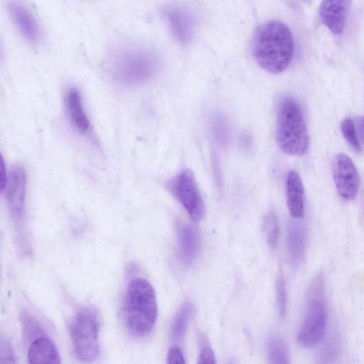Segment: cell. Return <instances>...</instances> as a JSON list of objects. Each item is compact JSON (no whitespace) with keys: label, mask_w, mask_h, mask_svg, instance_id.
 <instances>
[{"label":"cell","mask_w":364,"mask_h":364,"mask_svg":"<svg viewBox=\"0 0 364 364\" xmlns=\"http://www.w3.org/2000/svg\"><path fill=\"white\" fill-rule=\"evenodd\" d=\"M264 230L268 245L274 249L279 237V225L274 213H268L264 220Z\"/></svg>","instance_id":"obj_21"},{"label":"cell","mask_w":364,"mask_h":364,"mask_svg":"<svg viewBox=\"0 0 364 364\" xmlns=\"http://www.w3.org/2000/svg\"><path fill=\"white\" fill-rule=\"evenodd\" d=\"M287 241L290 261L294 266H299L304 258L306 250V230L301 223H289Z\"/></svg>","instance_id":"obj_16"},{"label":"cell","mask_w":364,"mask_h":364,"mask_svg":"<svg viewBox=\"0 0 364 364\" xmlns=\"http://www.w3.org/2000/svg\"><path fill=\"white\" fill-rule=\"evenodd\" d=\"M333 176L339 195L346 200H353L358 191L360 179L358 171L348 155L340 153L336 156Z\"/></svg>","instance_id":"obj_8"},{"label":"cell","mask_w":364,"mask_h":364,"mask_svg":"<svg viewBox=\"0 0 364 364\" xmlns=\"http://www.w3.org/2000/svg\"><path fill=\"white\" fill-rule=\"evenodd\" d=\"M186 363L183 354L178 346L171 347L167 355V363L183 364Z\"/></svg>","instance_id":"obj_24"},{"label":"cell","mask_w":364,"mask_h":364,"mask_svg":"<svg viewBox=\"0 0 364 364\" xmlns=\"http://www.w3.org/2000/svg\"><path fill=\"white\" fill-rule=\"evenodd\" d=\"M277 141L280 149L291 156L304 154L309 146V135L302 111L291 97L279 102L277 117Z\"/></svg>","instance_id":"obj_4"},{"label":"cell","mask_w":364,"mask_h":364,"mask_svg":"<svg viewBox=\"0 0 364 364\" xmlns=\"http://www.w3.org/2000/svg\"><path fill=\"white\" fill-rule=\"evenodd\" d=\"M294 38L289 27L279 21H269L256 30L252 54L258 65L270 73L287 68L293 58Z\"/></svg>","instance_id":"obj_1"},{"label":"cell","mask_w":364,"mask_h":364,"mask_svg":"<svg viewBox=\"0 0 364 364\" xmlns=\"http://www.w3.org/2000/svg\"><path fill=\"white\" fill-rule=\"evenodd\" d=\"M157 314L155 291L149 282L142 277L130 281L121 309V317L129 333L136 338L149 335Z\"/></svg>","instance_id":"obj_2"},{"label":"cell","mask_w":364,"mask_h":364,"mask_svg":"<svg viewBox=\"0 0 364 364\" xmlns=\"http://www.w3.org/2000/svg\"><path fill=\"white\" fill-rule=\"evenodd\" d=\"M29 363L59 364L60 356L55 343L48 337L34 340L29 346L27 355Z\"/></svg>","instance_id":"obj_13"},{"label":"cell","mask_w":364,"mask_h":364,"mask_svg":"<svg viewBox=\"0 0 364 364\" xmlns=\"http://www.w3.org/2000/svg\"><path fill=\"white\" fill-rule=\"evenodd\" d=\"M9 10L17 28L23 37L30 43L36 44L41 36L38 23L28 9L18 1H11L9 4Z\"/></svg>","instance_id":"obj_11"},{"label":"cell","mask_w":364,"mask_h":364,"mask_svg":"<svg viewBox=\"0 0 364 364\" xmlns=\"http://www.w3.org/2000/svg\"><path fill=\"white\" fill-rule=\"evenodd\" d=\"M179 255L181 262L191 264L196 259L200 248V235L191 225L181 224L178 228Z\"/></svg>","instance_id":"obj_14"},{"label":"cell","mask_w":364,"mask_h":364,"mask_svg":"<svg viewBox=\"0 0 364 364\" xmlns=\"http://www.w3.org/2000/svg\"><path fill=\"white\" fill-rule=\"evenodd\" d=\"M192 311L193 307L190 303L186 302L181 306L172 326L171 336L173 341H180L184 337Z\"/></svg>","instance_id":"obj_18"},{"label":"cell","mask_w":364,"mask_h":364,"mask_svg":"<svg viewBox=\"0 0 364 364\" xmlns=\"http://www.w3.org/2000/svg\"><path fill=\"white\" fill-rule=\"evenodd\" d=\"M341 349L339 336L336 333H332L321 346L318 358L321 363H330L334 360L338 355Z\"/></svg>","instance_id":"obj_20"},{"label":"cell","mask_w":364,"mask_h":364,"mask_svg":"<svg viewBox=\"0 0 364 364\" xmlns=\"http://www.w3.org/2000/svg\"><path fill=\"white\" fill-rule=\"evenodd\" d=\"M198 363H215V358L213 350L210 347L202 349L198 358Z\"/></svg>","instance_id":"obj_25"},{"label":"cell","mask_w":364,"mask_h":364,"mask_svg":"<svg viewBox=\"0 0 364 364\" xmlns=\"http://www.w3.org/2000/svg\"><path fill=\"white\" fill-rule=\"evenodd\" d=\"M165 16L174 37L181 43L189 41L193 26L191 14L183 9L173 7L168 9Z\"/></svg>","instance_id":"obj_15"},{"label":"cell","mask_w":364,"mask_h":364,"mask_svg":"<svg viewBox=\"0 0 364 364\" xmlns=\"http://www.w3.org/2000/svg\"><path fill=\"white\" fill-rule=\"evenodd\" d=\"M99 328L96 312L88 308L79 311L72 320L70 333L74 351L82 361L92 362L99 357Z\"/></svg>","instance_id":"obj_6"},{"label":"cell","mask_w":364,"mask_h":364,"mask_svg":"<svg viewBox=\"0 0 364 364\" xmlns=\"http://www.w3.org/2000/svg\"><path fill=\"white\" fill-rule=\"evenodd\" d=\"M276 296L279 314L281 317H284L287 310V292L285 281L281 273L276 282Z\"/></svg>","instance_id":"obj_23"},{"label":"cell","mask_w":364,"mask_h":364,"mask_svg":"<svg viewBox=\"0 0 364 364\" xmlns=\"http://www.w3.org/2000/svg\"><path fill=\"white\" fill-rule=\"evenodd\" d=\"M287 204L290 214L294 218L304 215V188L298 173L291 171L286 181Z\"/></svg>","instance_id":"obj_12"},{"label":"cell","mask_w":364,"mask_h":364,"mask_svg":"<svg viewBox=\"0 0 364 364\" xmlns=\"http://www.w3.org/2000/svg\"><path fill=\"white\" fill-rule=\"evenodd\" d=\"M341 131L344 138L358 153L362 151V144L360 142L354 122L350 118H346L341 123Z\"/></svg>","instance_id":"obj_22"},{"label":"cell","mask_w":364,"mask_h":364,"mask_svg":"<svg viewBox=\"0 0 364 364\" xmlns=\"http://www.w3.org/2000/svg\"><path fill=\"white\" fill-rule=\"evenodd\" d=\"M328 321V306L323 276L319 274L311 281L306 295L304 320L297 341L304 348L316 346L323 338Z\"/></svg>","instance_id":"obj_5"},{"label":"cell","mask_w":364,"mask_h":364,"mask_svg":"<svg viewBox=\"0 0 364 364\" xmlns=\"http://www.w3.org/2000/svg\"><path fill=\"white\" fill-rule=\"evenodd\" d=\"M65 105L71 123L80 132H87L90 121L85 114L80 93L76 88L68 90L65 97Z\"/></svg>","instance_id":"obj_17"},{"label":"cell","mask_w":364,"mask_h":364,"mask_svg":"<svg viewBox=\"0 0 364 364\" xmlns=\"http://www.w3.org/2000/svg\"><path fill=\"white\" fill-rule=\"evenodd\" d=\"M267 354L269 362L274 364L289 363L286 346L281 338L272 336L267 342Z\"/></svg>","instance_id":"obj_19"},{"label":"cell","mask_w":364,"mask_h":364,"mask_svg":"<svg viewBox=\"0 0 364 364\" xmlns=\"http://www.w3.org/2000/svg\"><path fill=\"white\" fill-rule=\"evenodd\" d=\"M354 124L360 142L364 146V116L355 117Z\"/></svg>","instance_id":"obj_26"},{"label":"cell","mask_w":364,"mask_h":364,"mask_svg":"<svg viewBox=\"0 0 364 364\" xmlns=\"http://www.w3.org/2000/svg\"><path fill=\"white\" fill-rule=\"evenodd\" d=\"M168 188L194 221L201 220L205 205L191 170H183L176 176L168 182Z\"/></svg>","instance_id":"obj_7"},{"label":"cell","mask_w":364,"mask_h":364,"mask_svg":"<svg viewBox=\"0 0 364 364\" xmlns=\"http://www.w3.org/2000/svg\"><path fill=\"white\" fill-rule=\"evenodd\" d=\"M8 174L6 171L4 162L3 160V158H1V164H0V186H1V191L3 192L6 182L8 179Z\"/></svg>","instance_id":"obj_27"},{"label":"cell","mask_w":364,"mask_h":364,"mask_svg":"<svg viewBox=\"0 0 364 364\" xmlns=\"http://www.w3.org/2000/svg\"><path fill=\"white\" fill-rule=\"evenodd\" d=\"M159 60L151 50L136 45H125L108 56L105 68L117 83L132 87L150 80L156 73Z\"/></svg>","instance_id":"obj_3"},{"label":"cell","mask_w":364,"mask_h":364,"mask_svg":"<svg viewBox=\"0 0 364 364\" xmlns=\"http://www.w3.org/2000/svg\"><path fill=\"white\" fill-rule=\"evenodd\" d=\"M3 192L11 214L21 218L24 213L26 192V174L23 167L16 165L10 170Z\"/></svg>","instance_id":"obj_9"},{"label":"cell","mask_w":364,"mask_h":364,"mask_svg":"<svg viewBox=\"0 0 364 364\" xmlns=\"http://www.w3.org/2000/svg\"><path fill=\"white\" fill-rule=\"evenodd\" d=\"M350 6L351 0H321L318 12L322 23L333 34H342Z\"/></svg>","instance_id":"obj_10"}]
</instances>
